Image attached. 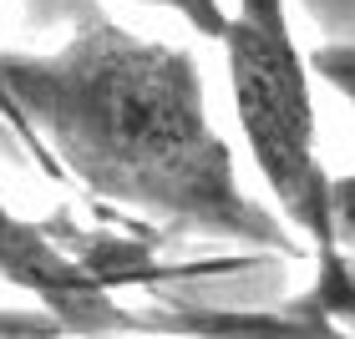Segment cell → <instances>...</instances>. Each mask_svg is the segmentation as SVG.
Returning a JSON list of instances; mask_svg holds the SVG:
<instances>
[{
  "mask_svg": "<svg viewBox=\"0 0 355 339\" xmlns=\"http://www.w3.org/2000/svg\"><path fill=\"white\" fill-rule=\"evenodd\" d=\"M56 51H0V111L96 203L218 244L300 253L295 228L239 183L188 46L127 30L102 0H61Z\"/></svg>",
  "mask_w": 355,
  "mask_h": 339,
  "instance_id": "1",
  "label": "cell"
},
{
  "mask_svg": "<svg viewBox=\"0 0 355 339\" xmlns=\"http://www.w3.org/2000/svg\"><path fill=\"white\" fill-rule=\"evenodd\" d=\"M223 66H229V96L249 157L259 167L279 218L295 228L315 258V284L289 309L325 319V324L355 329V273L335 238L330 183L335 172L320 163V122L310 91V61H304L295 30H289L284 0H239L229 10Z\"/></svg>",
  "mask_w": 355,
  "mask_h": 339,
  "instance_id": "2",
  "label": "cell"
},
{
  "mask_svg": "<svg viewBox=\"0 0 355 339\" xmlns=\"http://www.w3.org/2000/svg\"><path fill=\"white\" fill-rule=\"evenodd\" d=\"M234 264H208V268H157L142 248L96 238L92 248H67L51 228L31 218H15L0 203V284L21 288L36 299L41 314L56 319L61 334L76 339H107L127 334V304L112 294L117 284L142 279H178V273H223Z\"/></svg>",
  "mask_w": 355,
  "mask_h": 339,
  "instance_id": "3",
  "label": "cell"
},
{
  "mask_svg": "<svg viewBox=\"0 0 355 339\" xmlns=\"http://www.w3.org/2000/svg\"><path fill=\"white\" fill-rule=\"evenodd\" d=\"M127 334L173 339H355V329L325 324L300 309H198V304H153L127 309Z\"/></svg>",
  "mask_w": 355,
  "mask_h": 339,
  "instance_id": "4",
  "label": "cell"
},
{
  "mask_svg": "<svg viewBox=\"0 0 355 339\" xmlns=\"http://www.w3.org/2000/svg\"><path fill=\"white\" fill-rule=\"evenodd\" d=\"M132 6H163L173 15H183L203 41H223L229 36V10H223V0H132Z\"/></svg>",
  "mask_w": 355,
  "mask_h": 339,
  "instance_id": "5",
  "label": "cell"
},
{
  "mask_svg": "<svg viewBox=\"0 0 355 339\" xmlns=\"http://www.w3.org/2000/svg\"><path fill=\"white\" fill-rule=\"evenodd\" d=\"M330 213H335V238L340 253L355 258V172H340L330 183Z\"/></svg>",
  "mask_w": 355,
  "mask_h": 339,
  "instance_id": "6",
  "label": "cell"
},
{
  "mask_svg": "<svg viewBox=\"0 0 355 339\" xmlns=\"http://www.w3.org/2000/svg\"><path fill=\"white\" fill-rule=\"evenodd\" d=\"M310 66L355 107V46H325V51H315Z\"/></svg>",
  "mask_w": 355,
  "mask_h": 339,
  "instance_id": "7",
  "label": "cell"
},
{
  "mask_svg": "<svg viewBox=\"0 0 355 339\" xmlns=\"http://www.w3.org/2000/svg\"><path fill=\"white\" fill-rule=\"evenodd\" d=\"M0 339H61L56 319L51 314H15V309H0Z\"/></svg>",
  "mask_w": 355,
  "mask_h": 339,
  "instance_id": "8",
  "label": "cell"
}]
</instances>
